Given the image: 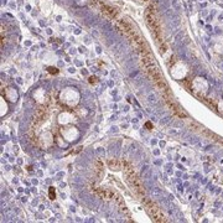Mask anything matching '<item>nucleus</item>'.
I'll list each match as a JSON object with an SVG mask.
<instances>
[{"instance_id": "2", "label": "nucleus", "mask_w": 223, "mask_h": 223, "mask_svg": "<svg viewBox=\"0 0 223 223\" xmlns=\"http://www.w3.org/2000/svg\"><path fill=\"white\" fill-rule=\"evenodd\" d=\"M125 172H127V177H128V180H129V181H130V183L134 186V188H135L139 193L144 195V188H143V185H141L140 180L138 179V176H137L135 171L132 169V166H130L129 164H125Z\"/></svg>"}, {"instance_id": "4", "label": "nucleus", "mask_w": 223, "mask_h": 223, "mask_svg": "<svg viewBox=\"0 0 223 223\" xmlns=\"http://www.w3.org/2000/svg\"><path fill=\"white\" fill-rule=\"evenodd\" d=\"M48 72H50V73H52V74H53V73L56 74V73H58V69H57V68H55V67H48Z\"/></svg>"}, {"instance_id": "5", "label": "nucleus", "mask_w": 223, "mask_h": 223, "mask_svg": "<svg viewBox=\"0 0 223 223\" xmlns=\"http://www.w3.org/2000/svg\"><path fill=\"white\" fill-rule=\"evenodd\" d=\"M50 197H51V200L55 198V188H53V187L50 188Z\"/></svg>"}, {"instance_id": "3", "label": "nucleus", "mask_w": 223, "mask_h": 223, "mask_svg": "<svg viewBox=\"0 0 223 223\" xmlns=\"http://www.w3.org/2000/svg\"><path fill=\"white\" fill-rule=\"evenodd\" d=\"M102 11H103V14L105 13V14H108L109 15V18H116L117 16V13H116V9H113V8H110V6H107V5H103L102 6Z\"/></svg>"}, {"instance_id": "1", "label": "nucleus", "mask_w": 223, "mask_h": 223, "mask_svg": "<svg viewBox=\"0 0 223 223\" xmlns=\"http://www.w3.org/2000/svg\"><path fill=\"white\" fill-rule=\"evenodd\" d=\"M146 20H148V24L154 34V36L156 37L158 42L161 41V30H160V25L158 23V19L155 16V11L153 10V6H150L146 11Z\"/></svg>"}]
</instances>
